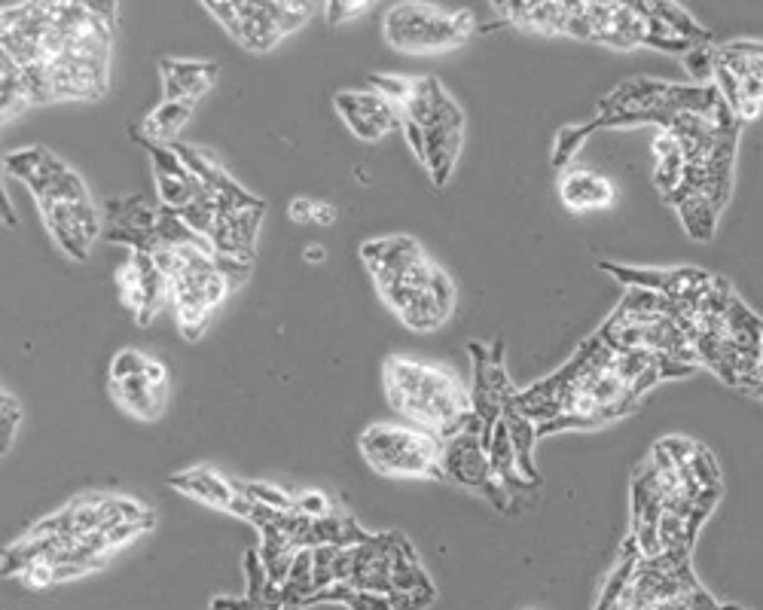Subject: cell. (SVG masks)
Here are the masks:
<instances>
[{
	"label": "cell",
	"mask_w": 763,
	"mask_h": 610,
	"mask_svg": "<svg viewBox=\"0 0 763 610\" xmlns=\"http://www.w3.org/2000/svg\"><path fill=\"white\" fill-rule=\"evenodd\" d=\"M663 132L675 138L684 162L678 187L666 202L675 208L690 238L712 241L733 196L742 122L724 101H718L709 110L678 113Z\"/></svg>",
	"instance_id": "1"
},
{
	"label": "cell",
	"mask_w": 763,
	"mask_h": 610,
	"mask_svg": "<svg viewBox=\"0 0 763 610\" xmlns=\"http://www.w3.org/2000/svg\"><path fill=\"white\" fill-rule=\"evenodd\" d=\"M382 385L397 415L409 418L443 443L461 434L474 415L471 388L461 382L458 373L440 363L391 354L382 370Z\"/></svg>",
	"instance_id": "2"
},
{
	"label": "cell",
	"mask_w": 763,
	"mask_h": 610,
	"mask_svg": "<svg viewBox=\"0 0 763 610\" xmlns=\"http://www.w3.org/2000/svg\"><path fill=\"white\" fill-rule=\"evenodd\" d=\"M599 339L614 351H648L696 370V354L663 293L626 287V296L599 327Z\"/></svg>",
	"instance_id": "3"
},
{
	"label": "cell",
	"mask_w": 763,
	"mask_h": 610,
	"mask_svg": "<svg viewBox=\"0 0 763 610\" xmlns=\"http://www.w3.org/2000/svg\"><path fill=\"white\" fill-rule=\"evenodd\" d=\"M364 461L397 479H446L443 476V440L416 424H370L358 440Z\"/></svg>",
	"instance_id": "4"
},
{
	"label": "cell",
	"mask_w": 763,
	"mask_h": 610,
	"mask_svg": "<svg viewBox=\"0 0 763 610\" xmlns=\"http://www.w3.org/2000/svg\"><path fill=\"white\" fill-rule=\"evenodd\" d=\"M471 10H443L434 4H400L385 16V37L400 52H443L474 34Z\"/></svg>",
	"instance_id": "5"
},
{
	"label": "cell",
	"mask_w": 763,
	"mask_h": 610,
	"mask_svg": "<svg viewBox=\"0 0 763 610\" xmlns=\"http://www.w3.org/2000/svg\"><path fill=\"white\" fill-rule=\"evenodd\" d=\"M712 86L742 126L757 119L763 113V40L718 43Z\"/></svg>",
	"instance_id": "6"
},
{
	"label": "cell",
	"mask_w": 763,
	"mask_h": 610,
	"mask_svg": "<svg viewBox=\"0 0 763 610\" xmlns=\"http://www.w3.org/2000/svg\"><path fill=\"white\" fill-rule=\"evenodd\" d=\"M443 476L461 488L486 495L501 513L510 510V492L492 473L489 452L483 446V421L477 415H471L461 434L443 443Z\"/></svg>",
	"instance_id": "7"
},
{
	"label": "cell",
	"mask_w": 763,
	"mask_h": 610,
	"mask_svg": "<svg viewBox=\"0 0 763 610\" xmlns=\"http://www.w3.org/2000/svg\"><path fill=\"white\" fill-rule=\"evenodd\" d=\"M422 135H425V171L431 174L434 187H446L455 165H458V156H461V147H464V129H467V119H464V110L458 107V101L443 89L431 116L422 122Z\"/></svg>",
	"instance_id": "8"
},
{
	"label": "cell",
	"mask_w": 763,
	"mask_h": 610,
	"mask_svg": "<svg viewBox=\"0 0 763 610\" xmlns=\"http://www.w3.org/2000/svg\"><path fill=\"white\" fill-rule=\"evenodd\" d=\"M168 485L181 488L184 495H190V498H196V501H202V504H208L214 510H226V513L242 516V519H251L254 501L239 492L236 479L223 476L214 467H193L187 473L171 476Z\"/></svg>",
	"instance_id": "9"
},
{
	"label": "cell",
	"mask_w": 763,
	"mask_h": 610,
	"mask_svg": "<svg viewBox=\"0 0 763 610\" xmlns=\"http://www.w3.org/2000/svg\"><path fill=\"white\" fill-rule=\"evenodd\" d=\"M559 199L568 211H602L617 202V187L599 171L590 168H565L559 177Z\"/></svg>",
	"instance_id": "10"
},
{
	"label": "cell",
	"mask_w": 763,
	"mask_h": 610,
	"mask_svg": "<svg viewBox=\"0 0 763 610\" xmlns=\"http://www.w3.org/2000/svg\"><path fill=\"white\" fill-rule=\"evenodd\" d=\"M159 71L165 86L162 101H184V98L199 101L220 74L214 61H196V58H162Z\"/></svg>",
	"instance_id": "11"
},
{
	"label": "cell",
	"mask_w": 763,
	"mask_h": 610,
	"mask_svg": "<svg viewBox=\"0 0 763 610\" xmlns=\"http://www.w3.org/2000/svg\"><path fill=\"white\" fill-rule=\"evenodd\" d=\"M4 168H7L16 180L25 183V187L34 193V199H37L40 193H46L65 171H71L62 159H58L55 153H49L46 147H28V150L7 153V156H4Z\"/></svg>",
	"instance_id": "12"
},
{
	"label": "cell",
	"mask_w": 763,
	"mask_h": 610,
	"mask_svg": "<svg viewBox=\"0 0 763 610\" xmlns=\"http://www.w3.org/2000/svg\"><path fill=\"white\" fill-rule=\"evenodd\" d=\"M110 394L129 415L141 421H156L168 403V385L153 388L144 376H132L126 382H110Z\"/></svg>",
	"instance_id": "13"
},
{
	"label": "cell",
	"mask_w": 763,
	"mask_h": 610,
	"mask_svg": "<svg viewBox=\"0 0 763 610\" xmlns=\"http://www.w3.org/2000/svg\"><path fill=\"white\" fill-rule=\"evenodd\" d=\"M196 101L184 98V101H162L153 113L144 116L141 135L153 144H174L178 141V132L187 126V119L193 116Z\"/></svg>",
	"instance_id": "14"
},
{
	"label": "cell",
	"mask_w": 763,
	"mask_h": 610,
	"mask_svg": "<svg viewBox=\"0 0 763 610\" xmlns=\"http://www.w3.org/2000/svg\"><path fill=\"white\" fill-rule=\"evenodd\" d=\"M333 104H336L339 113H342V110H351V113H364V116L376 119L385 132H394V129L400 126V110H397L391 101H385L379 92H373V89L339 92V95L333 98Z\"/></svg>",
	"instance_id": "15"
},
{
	"label": "cell",
	"mask_w": 763,
	"mask_h": 610,
	"mask_svg": "<svg viewBox=\"0 0 763 610\" xmlns=\"http://www.w3.org/2000/svg\"><path fill=\"white\" fill-rule=\"evenodd\" d=\"M236 488L245 498H251L254 504L272 507L278 513H287V510L297 507V495H290V492H284V488L269 485V482H257V479L254 482H242V479H236Z\"/></svg>",
	"instance_id": "16"
},
{
	"label": "cell",
	"mask_w": 763,
	"mask_h": 610,
	"mask_svg": "<svg viewBox=\"0 0 763 610\" xmlns=\"http://www.w3.org/2000/svg\"><path fill=\"white\" fill-rule=\"evenodd\" d=\"M178 217L196 232V235H202V238H211V232H214V226H217V217H220V211H217V205H214V199L205 193V196H199V199H193L187 208H181L178 211Z\"/></svg>",
	"instance_id": "17"
},
{
	"label": "cell",
	"mask_w": 763,
	"mask_h": 610,
	"mask_svg": "<svg viewBox=\"0 0 763 610\" xmlns=\"http://www.w3.org/2000/svg\"><path fill=\"white\" fill-rule=\"evenodd\" d=\"M116 287H120V299H123L126 309L132 315H138L141 305H144V284H141V272L132 263V257L116 269Z\"/></svg>",
	"instance_id": "18"
},
{
	"label": "cell",
	"mask_w": 763,
	"mask_h": 610,
	"mask_svg": "<svg viewBox=\"0 0 763 610\" xmlns=\"http://www.w3.org/2000/svg\"><path fill=\"white\" fill-rule=\"evenodd\" d=\"M147 363H150V354H144L138 348L116 351L113 360H110V382H126L132 376H144Z\"/></svg>",
	"instance_id": "19"
},
{
	"label": "cell",
	"mask_w": 763,
	"mask_h": 610,
	"mask_svg": "<svg viewBox=\"0 0 763 610\" xmlns=\"http://www.w3.org/2000/svg\"><path fill=\"white\" fill-rule=\"evenodd\" d=\"M413 83H416V77H403V74H373L370 77V89L379 92L385 101H391L397 110L409 98V92H413Z\"/></svg>",
	"instance_id": "20"
},
{
	"label": "cell",
	"mask_w": 763,
	"mask_h": 610,
	"mask_svg": "<svg viewBox=\"0 0 763 610\" xmlns=\"http://www.w3.org/2000/svg\"><path fill=\"white\" fill-rule=\"evenodd\" d=\"M0 418H4V431H0V446H4V455L13 449L16 437H19V427H22V403L16 394L4 391L0 397Z\"/></svg>",
	"instance_id": "21"
},
{
	"label": "cell",
	"mask_w": 763,
	"mask_h": 610,
	"mask_svg": "<svg viewBox=\"0 0 763 610\" xmlns=\"http://www.w3.org/2000/svg\"><path fill=\"white\" fill-rule=\"evenodd\" d=\"M245 571H248V598L260 604L263 589H266V583H269L266 565H263V559H260V549H248V553H245Z\"/></svg>",
	"instance_id": "22"
},
{
	"label": "cell",
	"mask_w": 763,
	"mask_h": 610,
	"mask_svg": "<svg viewBox=\"0 0 763 610\" xmlns=\"http://www.w3.org/2000/svg\"><path fill=\"white\" fill-rule=\"evenodd\" d=\"M309 13H312V7H306V4H275L278 31H281V34L297 31V28L309 19Z\"/></svg>",
	"instance_id": "23"
},
{
	"label": "cell",
	"mask_w": 763,
	"mask_h": 610,
	"mask_svg": "<svg viewBox=\"0 0 763 610\" xmlns=\"http://www.w3.org/2000/svg\"><path fill=\"white\" fill-rule=\"evenodd\" d=\"M297 513L309 516V519H321V516H333V507H330V498L324 492H303L297 495V507H293Z\"/></svg>",
	"instance_id": "24"
},
{
	"label": "cell",
	"mask_w": 763,
	"mask_h": 610,
	"mask_svg": "<svg viewBox=\"0 0 763 610\" xmlns=\"http://www.w3.org/2000/svg\"><path fill=\"white\" fill-rule=\"evenodd\" d=\"M205 10L232 34V40H236L239 37V4H220V0H208V4H205Z\"/></svg>",
	"instance_id": "25"
},
{
	"label": "cell",
	"mask_w": 763,
	"mask_h": 610,
	"mask_svg": "<svg viewBox=\"0 0 763 610\" xmlns=\"http://www.w3.org/2000/svg\"><path fill=\"white\" fill-rule=\"evenodd\" d=\"M16 580L25 583L28 589H49V586L55 583V568H52L49 562H34V565H28Z\"/></svg>",
	"instance_id": "26"
},
{
	"label": "cell",
	"mask_w": 763,
	"mask_h": 610,
	"mask_svg": "<svg viewBox=\"0 0 763 610\" xmlns=\"http://www.w3.org/2000/svg\"><path fill=\"white\" fill-rule=\"evenodd\" d=\"M150 525H153V522H120V525L107 528L104 534H107V543H110V549H116V546H126V543H132V540H135L138 534H144Z\"/></svg>",
	"instance_id": "27"
},
{
	"label": "cell",
	"mask_w": 763,
	"mask_h": 610,
	"mask_svg": "<svg viewBox=\"0 0 763 610\" xmlns=\"http://www.w3.org/2000/svg\"><path fill=\"white\" fill-rule=\"evenodd\" d=\"M348 607H351V610H394L391 595L364 592V589H358V592H355V598H351V604H348Z\"/></svg>",
	"instance_id": "28"
},
{
	"label": "cell",
	"mask_w": 763,
	"mask_h": 610,
	"mask_svg": "<svg viewBox=\"0 0 763 610\" xmlns=\"http://www.w3.org/2000/svg\"><path fill=\"white\" fill-rule=\"evenodd\" d=\"M370 4H364V0H358V4H339V0H333V4H327V22L330 25H339V22H348L355 19L361 13H367Z\"/></svg>",
	"instance_id": "29"
},
{
	"label": "cell",
	"mask_w": 763,
	"mask_h": 610,
	"mask_svg": "<svg viewBox=\"0 0 763 610\" xmlns=\"http://www.w3.org/2000/svg\"><path fill=\"white\" fill-rule=\"evenodd\" d=\"M315 202H318V199H309V196H297V199H290V205H287V217H290L293 223H312V217H315Z\"/></svg>",
	"instance_id": "30"
},
{
	"label": "cell",
	"mask_w": 763,
	"mask_h": 610,
	"mask_svg": "<svg viewBox=\"0 0 763 610\" xmlns=\"http://www.w3.org/2000/svg\"><path fill=\"white\" fill-rule=\"evenodd\" d=\"M144 379L153 385V388H162V385H168V370H165V363L162 360H153L150 357V363H147V370H144Z\"/></svg>",
	"instance_id": "31"
},
{
	"label": "cell",
	"mask_w": 763,
	"mask_h": 610,
	"mask_svg": "<svg viewBox=\"0 0 763 610\" xmlns=\"http://www.w3.org/2000/svg\"><path fill=\"white\" fill-rule=\"evenodd\" d=\"M339 220V208L333 205V202H315V217H312V223H318V226H333Z\"/></svg>",
	"instance_id": "32"
},
{
	"label": "cell",
	"mask_w": 763,
	"mask_h": 610,
	"mask_svg": "<svg viewBox=\"0 0 763 610\" xmlns=\"http://www.w3.org/2000/svg\"><path fill=\"white\" fill-rule=\"evenodd\" d=\"M306 263H324V257H327V251H324V244H318V241H312L309 248H306Z\"/></svg>",
	"instance_id": "33"
},
{
	"label": "cell",
	"mask_w": 763,
	"mask_h": 610,
	"mask_svg": "<svg viewBox=\"0 0 763 610\" xmlns=\"http://www.w3.org/2000/svg\"><path fill=\"white\" fill-rule=\"evenodd\" d=\"M4 217H7V223L10 226H16L19 223V217H16V211H13V205H10V199L4 196Z\"/></svg>",
	"instance_id": "34"
},
{
	"label": "cell",
	"mask_w": 763,
	"mask_h": 610,
	"mask_svg": "<svg viewBox=\"0 0 763 610\" xmlns=\"http://www.w3.org/2000/svg\"><path fill=\"white\" fill-rule=\"evenodd\" d=\"M748 394H754V397H760L763 400V382H751L748 388H745Z\"/></svg>",
	"instance_id": "35"
}]
</instances>
